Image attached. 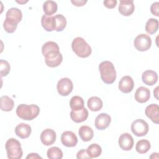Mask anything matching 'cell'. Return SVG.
Returning a JSON list of instances; mask_svg holds the SVG:
<instances>
[{
  "instance_id": "5bb4252c",
  "label": "cell",
  "mask_w": 159,
  "mask_h": 159,
  "mask_svg": "<svg viewBox=\"0 0 159 159\" xmlns=\"http://www.w3.org/2000/svg\"><path fill=\"white\" fill-rule=\"evenodd\" d=\"M56 138L57 135L55 132L51 129H45L40 134L41 142L46 146L52 145L55 142Z\"/></svg>"
},
{
  "instance_id": "d6986e66",
  "label": "cell",
  "mask_w": 159,
  "mask_h": 159,
  "mask_svg": "<svg viewBox=\"0 0 159 159\" xmlns=\"http://www.w3.org/2000/svg\"><path fill=\"white\" fill-rule=\"evenodd\" d=\"M32 132L31 127L27 124L20 123L15 128V133L21 139L28 138Z\"/></svg>"
},
{
  "instance_id": "ffe728a7",
  "label": "cell",
  "mask_w": 159,
  "mask_h": 159,
  "mask_svg": "<svg viewBox=\"0 0 159 159\" xmlns=\"http://www.w3.org/2000/svg\"><path fill=\"white\" fill-rule=\"evenodd\" d=\"M142 81L148 86H152L155 84L158 80L157 73L153 70H146L142 75Z\"/></svg>"
},
{
  "instance_id": "7402d4cb",
  "label": "cell",
  "mask_w": 159,
  "mask_h": 159,
  "mask_svg": "<svg viewBox=\"0 0 159 159\" xmlns=\"http://www.w3.org/2000/svg\"><path fill=\"white\" fill-rule=\"evenodd\" d=\"M88 108L91 111H100L103 106V103L101 98L97 96H92L89 98L87 102Z\"/></svg>"
},
{
  "instance_id": "2e32d148",
  "label": "cell",
  "mask_w": 159,
  "mask_h": 159,
  "mask_svg": "<svg viewBox=\"0 0 159 159\" xmlns=\"http://www.w3.org/2000/svg\"><path fill=\"white\" fill-rule=\"evenodd\" d=\"M150 97V90L144 86H140L138 88L135 93V99L140 103H144L147 102Z\"/></svg>"
},
{
  "instance_id": "3957f363",
  "label": "cell",
  "mask_w": 159,
  "mask_h": 159,
  "mask_svg": "<svg viewBox=\"0 0 159 159\" xmlns=\"http://www.w3.org/2000/svg\"><path fill=\"white\" fill-rule=\"evenodd\" d=\"M40 113V108L35 104L19 105L16 109V114L19 117L25 120H31L38 116Z\"/></svg>"
},
{
  "instance_id": "52a82bcc",
  "label": "cell",
  "mask_w": 159,
  "mask_h": 159,
  "mask_svg": "<svg viewBox=\"0 0 159 159\" xmlns=\"http://www.w3.org/2000/svg\"><path fill=\"white\" fill-rule=\"evenodd\" d=\"M131 130L135 135L143 137L148 132V125L147 122L143 119H136L131 124Z\"/></svg>"
},
{
  "instance_id": "f35d334b",
  "label": "cell",
  "mask_w": 159,
  "mask_h": 159,
  "mask_svg": "<svg viewBox=\"0 0 159 159\" xmlns=\"http://www.w3.org/2000/svg\"><path fill=\"white\" fill-rule=\"evenodd\" d=\"M158 87L157 86L155 89V91H153V93H154V94H155V98L158 99V96H157V95H158Z\"/></svg>"
},
{
  "instance_id": "4dcf8cb0",
  "label": "cell",
  "mask_w": 159,
  "mask_h": 159,
  "mask_svg": "<svg viewBox=\"0 0 159 159\" xmlns=\"http://www.w3.org/2000/svg\"><path fill=\"white\" fill-rule=\"evenodd\" d=\"M55 30L61 32L63 30L66 25V20L62 14H57L55 16Z\"/></svg>"
},
{
  "instance_id": "ba28073f",
  "label": "cell",
  "mask_w": 159,
  "mask_h": 159,
  "mask_svg": "<svg viewBox=\"0 0 159 159\" xmlns=\"http://www.w3.org/2000/svg\"><path fill=\"white\" fill-rule=\"evenodd\" d=\"M73 88V84L71 80L68 78L60 79L57 85V91L59 94L63 96H66L71 93Z\"/></svg>"
},
{
  "instance_id": "277c9868",
  "label": "cell",
  "mask_w": 159,
  "mask_h": 159,
  "mask_svg": "<svg viewBox=\"0 0 159 159\" xmlns=\"http://www.w3.org/2000/svg\"><path fill=\"white\" fill-rule=\"evenodd\" d=\"M71 48L75 53L81 58H87L92 52V49L89 45L83 38L80 37H76L73 39L71 43Z\"/></svg>"
},
{
  "instance_id": "d6a6232c",
  "label": "cell",
  "mask_w": 159,
  "mask_h": 159,
  "mask_svg": "<svg viewBox=\"0 0 159 159\" xmlns=\"http://www.w3.org/2000/svg\"><path fill=\"white\" fill-rule=\"evenodd\" d=\"M11 66L9 63L4 60H0V71H1V76H6L10 72Z\"/></svg>"
},
{
  "instance_id": "7c38bea8",
  "label": "cell",
  "mask_w": 159,
  "mask_h": 159,
  "mask_svg": "<svg viewBox=\"0 0 159 159\" xmlns=\"http://www.w3.org/2000/svg\"><path fill=\"white\" fill-rule=\"evenodd\" d=\"M111 122V117L109 114L101 113L95 119V127L98 130H104L109 127Z\"/></svg>"
},
{
  "instance_id": "9a60e30c",
  "label": "cell",
  "mask_w": 159,
  "mask_h": 159,
  "mask_svg": "<svg viewBox=\"0 0 159 159\" xmlns=\"http://www.w3.org/2000/svg\"><path fill=\"white\" fill-rule=\"evenodd\" d=\"M146 116L155 124L159 122V106L157 104H151L147 106L145 110Z\"/></svg>"
},
{
  "instance_id": "83f0119b",
  "label": "cell",
  "mask_w": 159,
  "mask_h": 159,
  "mask_svg": "<svg viewBox=\"0 0 159 159\" xmlns=\"http://www.w3.org/2000/svg\"><path fill=\"white\" fill-rule=\"evenodd\" d=\"M150 147L151 145L150 142L147 140L142 139L137 142L135 146V149L139 153L143 154L147 153L150 149Z\"/></svg>"
},
{
  "instance_id": "f1b7e54d",
  "label": "cell",
  "mask_w": 159,
  "mask_h": 159,
  "mask_svg": "<svg viewBox=\"0 0 159 159\" xmlns=\"http://www.w3.org/2000/svg\"><path fill=\"white\" fill-rule=\"evenodd\" d=\"M87 153L88 155L92 158H96L101 155L102 152L101 147L97 143H92L87 148Z\"/></svg>"
},
{
  "instance_id": "484cf974",
  "label": "cell",
  "mask_w": 159,
  "mask_h": 159,
  "mask_svg": "<svg viewBox=\"0 0 159 159\" xmlns=\"http://www.w3.org/2000/svg\"><path fill=\"white\" fill-rule=\"evenodd\" d=\"M84 100L78 96H75L72 97L70 101V106L72 110L78 111L84 107Z\"/></svg>"
},
{
  "instance_id": "4316f807",
  "label": "cell",
  "mask_w": 159,
  "mask_h": 159,
  "mask_svg": "<svg viewBox=\"0 0 159 159\" xmlns=\"http://www.w3.org/2000/svg\"><path fill=\"white\" fill-rule=\"evenodd\" d=\"M158 29V20L154 18H150L146 22L145 29L149 34H155Z\"/></svg>"
},
{
  "instance_id": "30bf717a",
  "label": "cell",
  "mask_w": 159,
  "mask_h": 159,
  "mask_svg": "<svg viewBox=\"0 0 159 159\" xmlns=\"http://www.w3.org/2000/svg\"><path fill=\"white\" fill-rule=\"evenodd\" d=\"M119 145L121 149L125 151L130 150L134 146V139L129 133H124L120 135L118 140Z\"/></svg>"
},
{
  "instance_id": "6da1fadb",
  "label": "cell",
  "mask_w": 159,
  "mask_h": 159,
  "mask_svg": "<svg viewBox=\"0 0 159 159\" xmlns=\"http://www.w3.org/2000/svg\"><path fill=\"white\" fill-rule=\"evenodd\" d=\"M42 52L45 57V62L49 67H57L62 62L63 56L60 52L58 44L55 42L45 43L42 47Z\"/></svg>"
},
{
  "instance_id": "cb8c5ba5",
  "label": "cell",
  "mask_w": 159,
  "mask_h": 159,
  "mask_svg": "<svg viewBox=\"0 0 159 159\" xmlns=\"http://www.w3.org/2000/svg\"><path fill=\"white\" fill-rule=\"evenodd\" d=\"M57 4L53 1H46L43 5V10L47 16H52L57 11Z\"/></svg>"
},
{
  "instance_id": "ac0fdd59",
  "label": "cell",
  "mask_w": 159,
  "mask_h": 159,
  "mask_svg": "<svg viewBox=\"0 0 159 159\" xmlns=\"http://www.w3.org/2000/svg\"><path fill=\"white\" fill-rule=\"evenodd\" d=\"M41 24L43 28L48 32L55 30V16L43 15L41 19Z\"/></svg>"
},
{
  "instance_id": "74e56055",
  "label": "cell",
  "mask_w": 159,
  "mask_h": 159,
  "mask_svg": "<svg viewBox=\"0 0 159 159\" xmlns=\"http://www.w3.org/2000/svg\"><path fill=\"white\" fill-rule=\"evenodd\" d=\"M26 158H42L41 157H40L37 153H32L28 155L26 157Z\"/></svg>"
},
{
  "instance_id": "8d00e7d4",
  "label": "cell",
  "mask_w": 159,
  "mask_h": 159,
  "mask_svg": "<svg viewBox=\"0 0 159 159\" xmlns=\"http://www.w3.org/2000/svg\"><path fill=\"white\" fill-rule=\"evenodd\" d=\"M71 2L76 6H84L86 2H87V1H84V0H75V1H71Z\"/></svg>"
},
{
  "instance_id": "44dd1931",
  "label": "cell",
  "mask_w": 159,
  "mask_h": 159,
  "mask_svg": "<svg viewBox=\"0 0 159 159\" xmlns=\"http://www.w3.org/2000/svg\"><path fill=\"white\" fill-rule=\"evenodd\" d=\"M78 135L83 142H88L93 138L94 132L90 127L83 125L79 129Z\"/></svg>"
},
{
  "instance_id": "e0dca14e",
  "label": "cell",
  "mask_w": 159,
  "mask_h": 159,
  "mask_svg": "<svg viewBox=\"0 0 159 159\" xmlns=\"http://www.w3.org/2000/svg\"><path fill=\"white\" fill-rule=\"evenodd\" d=\"M88 110L85 107H83L78 111L71 110L70 112V117L73 122L80 123L85 121L88 117Z\"/></svg>"
},
{
  "instance_id": "4fadbf2b",
  "label": "cell",
  "mask_w": 159,
  "mask_h": 159,
  "mask_svg": "<svg viewBox=\"0 0 159 159\" xmlns=\"http://www.w3.org/2000/svg\"><path fill=\"white\" fill-rule=\"evenodd\" d=\"M134 86V80L130 76H123L119 82V89L124 93H130Z\"/></svg>"
},
{
  "instance_id": "d590c367",
  "label": "cell",
  "mask_w": 159,
  "mask_h": 159,
  "mask_svg": "<svg viewBox=\"0 0 159 159\" xmlns=\"http://www.w3.org/2000/svg\"><path fill=\"white\" fill-rule=\"evenodd\" d=\"M103 4L107 8L112 9L114 8L117 4L116 0H106L103 1Z\"/></svg>"
},
{
  "instance_id": "1f68e13d",
  "label": "cell",
  "mask_w": 159,
  "mask_h": 159,
  "mask_svg": "<svg viewBox=\"0 0 159 159\" xmlns=\"http://www.w3.org/2000/svg\"><path fill=\"white\" fill-rule=\"evenodd\" d=\"M47 157L50 159H61L63 158V152L57 147H53L48 149Z\"/></svg>"
},
{
  "instance_id": "7a4b0ae2",
  "label": "cell",
  "mask_w": 159,
  "mask_h": 159,
  "mask_svg": "<svg viewBox=\"0 0 159 159\" xmlns=\"http://www.w3.org/2000/svg\"><path fill=\"white\" fill-rule=\"evenodd\" d=\"M99 70L102 81L106 84L113 83L116 79V71L113 63L109 61H102L99 65Z\"/></svg>"
},
{
  "instance_id": "e575fe53",
  "label": "cell",
  "mask_w": 159,
  "mask_h": 159,
  "mask_svg": "<svg viewBox=\"0 0 159 159\" xmlns=\"http://www.w3.org/2000/svg\"><path fill=\"white\" fill-rule=\"evenodd\" d=\"M76 158L78 159H81V158H91V157L88 155L86 150L84 149H81L76 154Z\"/></svg>"
},
{
  "instance_id": "9c48e42d",
  "label": "cell",
  "mask_w": 159,
  "mask_h": 159,
  "mask_svg": "<svg viewBox=\"0 0 159 159\" xmlns=\"http://www.w3.org/2000/svg\"><path fill=\"white\" fill-rule=\"evenodd\" d=\"M61 143L67 147H73L78 143V138L71 131H65L61 135Z\"/></svg>"
},
{
  "instance_id": "603a6c76",
  "label": "cell",
  "mask_w": 159,
  "mask_h": 159,
  "mask_svg": "<svg viewBox=\"0 0 159 159\" xmlns=\"http://www.w3.org/2000/svg\"><path fill=\"white\" fill-rule=\"evenodd\" d=\"M1 101V109L3 111H11L14 105L13 100L7 96H2L0 99Z\"/></svg>"
},
{
  "instance_id": "8992f818",
  "label": "cell",
  "mask_w": 159,
  "mask_h": 159,
  "mask_svg": "<svg viewBox=\"0 0 159 159\" xmlns=\"http://www.w3.org/2000/svg\"><path fill=\"white\" fill-rule=\"evenodd\" d=\"M134 45L135 48L139 51H147L152 45V39L148 35L140 34L135 38Z\"/></svg>"
},
{
  "instance_id": "d4e9b609",
  "label": "cell",
  "mask_w": 159,
  "mask_h": 159,
  "mask_svg": "<svg viewBox=\"0 0 159 159\" xmlns=\"http://www.w3.org/2000/svg\"><path fill=\"white\" fill-rule=\"evenodd\" d=\"M6 18H10L15 20L19 23L22 18V14L20 10L16 7H12L8 9L6 14Z\"/></svg>"
},
{
  "instance_id": "836d02e7",
  "label": "cell",
  "mask_w": 159,
  "mask_h": 159,
  "mask_svg": "<svg viewBox=\"0 0 159 159\" xmlns=\"http://www.w3.org/2000/svg\"><path fill=\"white\" fill-rule=\"evenodd\" d=\"M150 11L153 15L157 17L159 16V2H153L151 5Z\"/></svg>"
},
{
  "instance_id": "f546056e",
  "label": "cell",
  "mask_w": 159,
  "mask_h": 159,
  "mask_svg": "<svg viewBox=\"0 0 159 159\" xmlns=\"http://www.w3.org/2000/svg\"><path fill=\"white\" fill-rule=\"evenodd\" d=\"M18 24L15 20L6 17L3 23V27L6 32L13 33L16 30Z\"/></svg>"
},
{
  "instance_id": "8fae6325",
  "label": "cell",
  "mask_w": 159,
  "mask_h": 159,
  "mask_svg": "<svg viewBox=\"0 0 159 159\" xmlns=\"http://www.w3.org/2000/svg\"><path fill=\"white\" fill-rule=\"evenodd\" d=\"M118 9L122 15L129 16L134 12L135 9L134 1L132 0H120Z\"/></svg>"
},
{
  "instance_id": "5b68a950",
  "label": "cell",
  "mask_w": 159,
  "mask_h": 159,
  "mask_svg": "<svg viewBox=\"0 0 159 159\" xmlns=\"http://www.w3.org/2000/svg\"><path fill=\"white\" fill-rule=\"evenodd\" d=\"M7 158L9 159H20L23 152L19 141L14 138L8 139L5 144Z\"/></svg>"
}]
</instances>
